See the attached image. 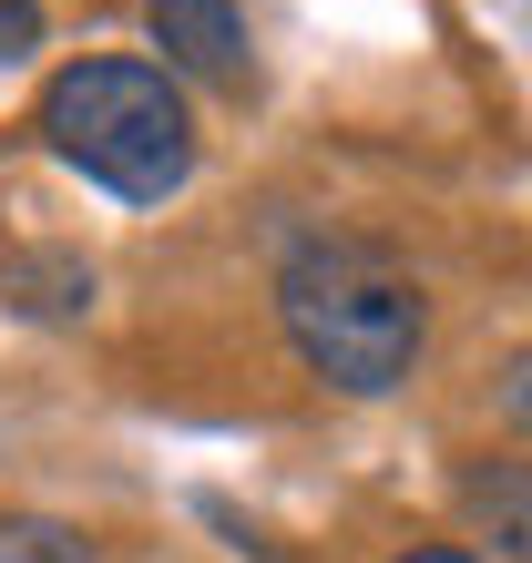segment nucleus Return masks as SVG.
<instances>
[{
    "mask_svg": "<svg viewBox=\"0 0 532 563\" xmlns=\"http://www.w3.org/2000/svg\"><path fill=\"white\" fill-rule=\"evenodd\" d=\"M0 563H92L73 522H0Z\"/></svg>",
    "mask_w": 532,
    "mask_h": 563,
    "instance_id": "nucleus-6",
    "label": "nucleus"
},
{
    "mask_svg": "<svg viewBox=\"0 0 532 563\" xmlns=\"http://www.w3.org/2000/svg\"><path fill=\"white\" fill-rule=\"evenodd\" d=\"M144 42L164 52L175 82H215V92L256 82V42H246L236 0H144Z\"/></svg>",
    "mask_w": 532,
    "mask_h": 563,
    "instance_id": "nucleus-3",
    "label": "nucleus"
},
{
    "mask_svg": "<svg viewBox=\"0 0 532 563\" xmlns=\"http://www.w3.org/2000/svg\"><path fill=\"white\" fill-rule=\"evenodd\" d=\"M389 563H491L481 543H410V553H389Z\"/></svg>",
    "mask_w": 532,
    "mask_h": 563,
    "instance_id": "nucleus-9",
    "label": "nucleus"
},
{
    "mask_svg": "<svg viewBox=\"0 0 532 563\" xmlns=\"http://www.w3.org/2000/svg\"><path fill=\"white\" fill-rule=\"evenodd\" d=\"M42 144L62 175L103 185L113 206H164L195 185V103L164 62L133 52H82L42 82Z\"/></svg>",
    "mask_w": 532,
    "mask_h": 563,
    "instance_id": "nucleus-2",
    "label": "nucleus"
},
{
    "mask_svg": "<svg viewBox=\"0 0 532 563\" xmlns=\"http://www.w3.org/2000/svg\"><path fill=\"white\" fill-rule=\"evenodd\" d=\"M491 410H502V430H522V441H532V349L491 379Z\"/></svg>",
    "mask_w": 532,
    "mask_h": 563,
    "instance_id": "nucleus-7",
    "label": "nucleus"
},
{
    "mask_svg": "<svg viewBox=\"0 0 532 563\" xmlns=\"http://www.w3.org/2000/svg\"><path fill=\"white\" fill-rule=\"evenodd\" d=\"M92 297H103V277H92L82 246H11L0 256V308L31 328H73V318H92Z\"/></svg>",
    "mask_w": 532,
    "mask_h": 563,
    "instance_id": "nucleus-4",
    "label": "nucleus"
},
{
    "mask_svg": "<svg viewBox=\"0 0 532 563\" xmlns=\"http://www.w3.org/2000/svg\"><path fill=\"white\" fill-rule=\"evenodd\" d=\"M277 328L297 349V369L328 379L339 400H389L410 389L430 349V297L358 236H308L277 267Z\"/></svg>",
    "mask_w": 532,
    "mask_h": 563,
    "instance_id": "nucleus-1",
    "label": "nucleus"
},
{
    "mask_svg": "<svg viewBox=\"0 0 532 563\" xmlns=\"http://www.w3.org/2000/svg\"><path fill=\"white\" fill-rule=\"evenodd\" d=\"M42 52V0H0V62Z\"/></svg>",
    "mask_w": 532,
    "mask_h": 563,
    "instance_id": "nucleus-8",
    "label": "nucleus"
},
{
    "mask_svg": "<svg viewBox=\"0 0 532 563\" xmlns=\"http://www.w3.org/2000/svg\"><path fill=\"white\" fill-rule=\"evenodd\" d=\"M461 512L491 543V563H532V461H472L461 472Z\"/></svg>",
    "mask_w": 532,
    "mask_h": 563,
    "instance_id": "nucleus-5",
    "label": "nucleus"
}]
</instances>
